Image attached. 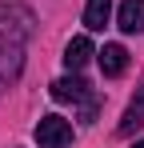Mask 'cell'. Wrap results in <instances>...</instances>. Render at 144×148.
Wrapping results in <instances>:
<instances>
[{
  "label": "cell",
  "instance_id": "cell-1",
  "mask_svg": "<svg viewBox=\"0 0 144 148\" xmlns=\"http://www.w3.org/2000/svg\"><path fill=\"white\" fill-rule=\"evenodd\" d=\"M32 36V16H24L20 24H0V92L8 84H16L24 68V40Z\"/></svg>",
  "mask_w": 144,
  "mask_h": 148
},
{
  "label": "cell",
  "instance_id": "cell-2",
  "mask_svg": "<svg viewBox=\"0 0 144 148\" xmlns=\"http://www.w3.org/2000/svg\"><path fill=\"white\" fill-rule=\"evenodd\" d=\"M36 144L40 148H68L72 144V124L64 120V116H40V124H36Z\"/></svg>",
  "mask_w": 144,
  "mask_h": 148
},
{
  "label": "cell",
  "instance_id": "cell-3",
  "mask_svg": "<svg viewBox=\"0 0 144 148\" xmlns=\"http://www.w3.org/2000/svg\"><path fill=\"white\" fill-rule=\"evenodd\" d=\"M52 100H60V104H88V100H92V88L72 72V76H60V80L52 84Z\"/></svg>",
  "mask_w": 144,
  "mask_h": 148
},
{
  "label": "cell",
  "instance_id": "cell-4",
  "mask_svg": "<svg viewBox=\"0 0 144 148\" xmlns=\"http://www.w3.org/2000/svg\"><path fill=\"white\" fill-rule=\"evenodd\" d=\"M116 28L124 32V36H140L144 32V0H120Z\"/></svg>",
  "mask_w": 144,
  "mask_h": 148
},
{
  "label": "cell",
  "instance_id": "cell-5",
  "mask_svg": "<svg viewBox=\"0 0 144 148\" xmlns=\"http://www.w3.org/2000/svg\"><path fill=\"white\" fill-rule=\"evenodd\" d=\"M88 56H92V40L88 36H72L68 44H64V68L68 72H80L88 64Z\"/></svg>",
  "mask_w": 144,
  "mask_h": 148
},
{
  "label": "cell",
  "instance_id": "cell-6",
  "mask_svg": "<svg viewBox=\"0 0 144 148\" xmlns=\"http://www.w3.org/2000/svg\"><path fill=\"white\" fill-rule=\"evenodd\" d=\"M96 56H100V72H104V76H120L124 68H128V52H124V44H104Z\"/></svg>",
  "mask_w": 144,
  "mask_h": 148
},
{
  "label": "cell",
  "instance_id": "cell-7",
  "mask_svg": "<svg viewBox=\"0 0 144 148\" xmlns=\"http://www.w3.org/2000/svg\"><path fill=\"white\" fill-rule=\"evenodd\" d=\"M136 128H144V88H136V96L128 100V108L120 116V136H132Z\"/></svg>",
  "mask_w": 144,
  "mask_h": 148
},
{
  "label": "cell",
  "instance_id": "cell-8",
  "mask_svg": "<svg viewBox=\"0 0 144 148\" xmlns=\"http://www.w3.org/2000/svg\"><path fill=\"white\" fill-rule=\"evenodd\" d=\"M108 16H112V0H88V4H84V28L104 32Z\"/></svg>",
  "mask_w": 144,
  "mask_h": 148
},
{
  "label": "cell",
  "instance_id": "cell-9",
  "mask_svg": "<svg viewBox=\"0 0 144 148\" xmlns=\"http://www.w3.org/2000/svg\"><path fill=\"white\" fill-rule=\"evenodd\" d=\"M132 148H144V140H136V144H132Z\"/></svg>",
  "mask_w": 144,
  "mask_h": 148
}]
</instances>
